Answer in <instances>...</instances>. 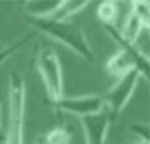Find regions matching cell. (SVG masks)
Here are the masks:
<instances>
[{
    "instance_id": "obj_1",
    "label": "cell",
    "mask_w": 150,
    "mask_h": 144,
    "mask_svg": "<svg viewBox=\"0 0 150 144\" xmlns=\"http://www.w3.org/2000/svg\"><path fill=\"white\" fill-rule=\"evenodd\" d=\"M25 19L28 25H30L36 30V33L38 31L56 42L64 45L86 61H94V53L91 51L85 31L79 25L74 23L71 20H59L53 18L26 16Z\"/></svg>"
},
{
    "instance_id": "obj_2",
    "label": "cell",
    "mask_w": 150,
    "mask_h": 144,
    "mask_svg": "<svg viewBox=\"0 0 150 144\" xmlns=\"http://www.w3.org/2000/svg\"><path fill=\"white\" fill-rule=\"evenodd\" d=\"M8 84V121L4 131V144H23L26 83L22 74L12 72Z\"/></svg>"
},
{
    "instance_id": "obj_3",
    "label": "cell",
    "mask_w": 150,
    "mask_h": 144,
    "mask_svg": "<svg viewBox=\"0 0 150 144\" xmlns=\"http://www.w3.org/2000/svg\"><path fill=\"white\" fill-rule=\"evenodd\" d=\"M36 67L44 80L52 105L64 97V80L60 58L52 48L41 46L36 51Z\"/></svg>"
},
{
    "instance_id": "obj_4",
    "label": "cell",
    "mask_w": 150,
    "mask_h": 144,
    "mask_svg": "<svg viewBox=\"0 0 150 144\" xmlns=\"http://www.w3.org/2000/svg\"><path fill=\"white\" fill-rule=\"evenodd\" d=\"M141 79V75L137 70H131L127 74L122 75L116 79L113 86L107 91V94L103 97L105 110L109 114L111 121H115L122 112L126 109L127 103L134 95L138 82Z\"/></svg>"
},
{
    "instance_id": "obj_5",
    "label": "cell",
    "mask_w": 150,
    "mask_h": 144,
    "mask_svg": "<svg viewBox=\"0 0 150 144\" xmlns=\"http://www.w3.org/2000/svg\"><path fill=\"white\" fill-rule=\"evenodd\" d=\"M150 3L149 1H131V10L126 23L119 34L123 41L128 44H137L142 31L150 27Z\"/></svg>"
},
{
    "instance_id": "obj_6",
    "label": "cell",
    "mask_w": 150,
    "mask_h": 144,
    "mask_svg": "<svg viewBox=\"0 0 150 144\" xmlns=\"http://www.w3.org/2000/svg\"><path fill=\"white\" fill-rule=\"evenodd\" d=\"M59 112L78 116L79 118L96 116L105 110L101 95H78V97H62L57 102L52 103Z\"/></svg>"
},
{
    "instance_id": "obj_7",
    "label": "cell",
    "mask_w": 150,
    "mask_h": 144,
    "mask_svg": "<svg viewBox=\"0 0 150 144\" xmlns=\"http://www.w3.org/2000/svg\"><path fill=\"white\" fill-rule=\"evenodd\" d=\"M111 124L112 121L107 110L96 116L81 118V125L86 139V144H105Z\"/></svg>"
},
{
    "instance_id": "obj_8",
    "label": "cell",
    "mask_w": 150,
    "mask_h": 144,
    "mask_svg": "<svg viewBox=\"0 0 150 144\" xmlns=\"http://www.w3.org/2000/svg\"><path fill=\"white\" fill-rule=\"evenodd\" d=\"M60 1H48V0H34L25 3V11L28 15L33 18H49L57 11L60 7Z\"/></svg>"
},
{
    "instance_id": "obj_9",
    "label": "cell",
    "mask_w": 150,
    "mask_h": 144,
    "mask_svg": "<svg viewBox=\"0 0 150 144\" xmlns=\"http://www.w3.org/2000/svg\"><path fill=\"white\" fill-rule=\"evenodd\" d=\"M72 131L67 126H55L38 137L36 144H71Z\"/></svg>"
},
{
    "instance_id": "obj_10",
    "label": "cell",
    "mask_w": 150,
    "mask_h": 144,
    "mask_svg": "<svg viewBox=\"0 0 150 144\" xmlns=\"http://www.w3.org/2000/svg\"><path fill=\"white\" fill-rule=\"evenodd\" d=\"M89 4H90V1H68V0H62V4L57 8V11L52 16H49V18L59 19V20H68L72 15L85 10Z\"/></svg>"
},
{
    "instance_id": "obj_11",
    "label": "cell",
    "mask_w": 150,
    "mask_h": 144,
    "mask_svg": "<svg viewBox=\"0 0 150 144\" xmlns=\"http://www.w3.org/2000/svg\"><path fill=\"white\" fill-rule=\"evenodd\" d=\"M119 15L116 1H103L97 7V16L104 23V26H116V19Z\"/></svg>"
},
{
    "instance_id": "obj_12",
    "label": "cell",
    "mask_w": 150,
    "mask_h": 144,
    "mask_svg": "<svg viewBox=\"0 0 150 144\" xmlns=\"http://www.w3.org/2000/svg\"><path fill=\"white\" fill-rule=\"evenodd\" d=\"M36 35H37V33L34 31V33H32V34L25 35V37H22L21 39H18V41H15V42H12L10 46L4 48V49H0V65H1L8 57H11V56L15 55L19 49H22L28 42H30Z\"/></svg>"
},
{
    "instance_id": "obj_13",
    "label": "cell",
    "mask_w": 150,
    "mask_h": 144,
    "mask_svg": "<svg viewBox=\"0 0 150 144\" xmlns=\"http://www.w3.org/2000/svg\"><path fill=\"white\" fill-rule=\"evenodd\" d=\"M132 133L135 135V140L142 141V143H149V124L146 122H137L130 126Z\"/></svg>"
},
{
    "instance_id": "obj_14",
    "label": "cell",
    "mask_w": 150,
    "mask_h": 144,
    "mask_svg": "<svg viewBox=\"0 0 150 144\" xmlns=\"http://www.w3.org/2000/svg\"><path fill=\"white\" fill-rule=\"evenodd\" d=\"M0 139H4V129L1 125V117H0Z\"/></svg>"
}]
</instances>
